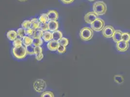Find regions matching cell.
<instances>
[{
    "instance_id": "e575fe53",
    "label": "cell",
    "mask_w": 130,
    "mask_h": 97,
    "mask_svg": "<svg viewBox=\"0 0 130 97\" xmlns=\"http://www.w3.org/2000/svg\"><path fill=\"white\" fill-rule=\"evenodd\" d=\"M19 1L21 2H26L28 0H18Z\"/></svg>"
},
{
    "instance_id": "5bb4252c",
    "label": "cell",
    "mask_w": 130,
    "mask_h": 97,
    "mask_svg": "<svg viewBox=\"0 0 130 97\" xmlns=\"http://www.w3.org/2000/svg\"><path fill=\"white\" fill-rule=\"evenodd\" d=\"M31 28L34 30L38 29L40 28L41 22L37 18H33L31 20Z\"/></svg>"
},
{
    "instance_id": "44dd1931",
    "label": "cell",
    "mask_w": 130,
    "mask_h": 97,
    "mask_svg": "<svg viewBox=\"0 0 130 97\" xmlns=\"http://www.w3.org/2000/svg\"><path fill=\"white\" fill-rule=\"evenodd\" d=\"M22 40L21 38H17L13 42V45L15 48H19L22 46Z\"/></svg>"
},
{
    "instance_id": "484cf974",
    "label": "cell",
    "mask_w": 130,
    "mask_h": 97,
    "mask_svg": "<svg viewBox=\"0 0 130 97\" xmlns=\"http://www.w3.org/2000/svg\"><path fill=\"white\" fill-rule=\"evenodd\" d=\"M25 47L27 54L29 55L35 54V47H34L32 45H29Z\"/></svg>"
},
{
    "instance_id": "4dcf8cb0",
    "label": "cell",
    "mask_w": 130,
    "mask_h": 97,
    "mask_svg": "<svg viewBox=\"0 0 130 97\" xmlns=\"http://www.w3.org/2000/svg\"><path fill=\"white\" fill-rule=\"evenodd\" d=\"M34 30L32 28H30L27 29H25V33H26V35L28 36H32L34 33Z\"/></svg>"
},
{
    "instance_id": "277c9868",
    "label": "cell",
    "mask_w": 130,
    "mask_h": 97,
    "mask_svg": "<svg viewBox=\"0 0 130 97\" xmlns=\"http://www.w3.org/2000/svg\"><path fill=\"white\" fill-rule=\"evenodd\" d=\"M90 26L93 31L100 32L103 30V28L105 27V22L103 20L98 18L90 24Z\"/></svg>"
},
{
    "instance_id": "603a6c76",
    "label": "cell",
    "mask_w": 130,
    "mask_h": 97,
    "mask_svg": "<svg viewBox=\"0 0 130 97\" xmlns=\"http://www.w3.org/2000/svg\"><path fill=\"white\" fill-rule=\"evenodd\" d=\"M17 34L18 36H19L21 38H24L25 36H26V33H25V29H24L23 28H20L17 30Z\"/></svg>"
},
{
    "instance_id": "2e32d148",
    "label": "cell",
    "mask_w": 130,
    "mask_h": 97,
    "mask_svg": "<svg viewBox=\"0 0 130 97\" xmlns=\"http://www.w3.org/2000/svg\"><path fill=\"white\" fill-rule=\"evenodd\" d=\"M53 39L55 41H59L60 40L63 38V34L60 31L57 30L52 33Z\"/></svg>"
},
{
    "instance_id": "1f68e13d",
    "label": "cell",
    "mask_w": 130,
    "mask_h": 97,
    "mask_svg": "<svg viewBox=\"0 0 130 97\" xmlns=\"http://www.w3.org/2000/svg\"><path fill=\"white\" fill-rule=\"evenodd\" d=\"M42 53V48L41 46L35 47V54L36 55Z\"/></svg>"
},
{
    "instance_id": "52a82bcc",
    "label": "cell",
    "mask_w": 130,
    "mask_h": 97,
    "mask_svg": "<svg viewBox=\"0 0 130 97\" xmlns=\"http://www.w3.org/2000/svg\"><path fill=\"white\" fill-rule=\"evenodd\" d=\"M97 15L94 12H89L86 14L84 17L85 22L88 24H91L92 22L96 20L98 18Z\"/></svg>"
},
{
    "instance_id": "ac0fdd59",
    "label": "cell",
    "mask_w": 130,
    "mask_h": 97,
    "mask_svg": "<svg viewBox=\"0 0 130 97\" xmlns=\"http://www.w3.org/2000/svg\"><path fill=\"white\" fill-rule=\"evenodd\" d=\"M32 45L34 47L40 46L43 44V40L41 38H33Z\"/></svg>"
},
{
    "instance_id": "9a60e30c",
    "label": "cell",
    "mask_w": 130,
    "mask_h": 97,
    "mask_svg": "<svg viewBox=\"0 0 130 97\" xmlns=\"http://www.w3.org/2000/svg\"><path fill=\"white\" fill-rule=\"evenodd\" d=\"M42 39L46 42H49L53 39V35L50 31H47L44 33Z\"/></svg>"
},
{
    "instance_id": "4316f807",
    "label": "cell",
    "mask_w": 130,
    "mask_h": 97,
    "mask_svg": "<svg viewBox=\"0 0 130 97\" xmlns=\"http://www.w3.org/2000/svg\"><path fill=\"white\" fill-rule=\"evenodd\" d=\"M59 42L60 45L65 46V47H67L69 43V39L67 38H62L59 41Z\"/></svg>"
},
{
    "instance_id": "ffe728a7",
    "label": "cell",
    "mask_w": 130,
    "mask_h": 97,
    "mask_svg": "<svg viewBox=\"0 0 130 97\" xmlns=\"http://www.w3.org/2000/svg\"><path fill=\"white\" fill-rule=\"evenodd\" d=\"M43 31L41 29H38L34 30V33L32 35L33 38H41L43 35Z\"/></svg>"
},
{
    "instance_id": "d6a6232c",
    "label": "cell",
    "mask_w": 130,
    "mask_h": 97,
    "mask_svg": "<svg viewBox=\"0 0 130 97\" xmlns=\"http://www.w3.org/2000/svg\"><path fill=\"white\" fill-rule=\"evenodd\" d=\"M44 55L42 53H40L39 54H37L36 55V59L38 61H41V60L43 58Z\"/></svg>"
},
{
    "instance_id": "30bf717a",
    "label": "cell",
    "mask_w": 130,
    "mask_h": 97,
    "mask_svg": "<svg viewBox=\"0 0 130 97\" xmlns=\"http://www.w3.org/2000/svg\"><path fill=\"white\" fill-rule=\"evenodd\" d=\"M48 25L50 32L56 31L59 28V23L56 21H50L48 22Z\"/></svg>"
},
{
    "instance_id": "8992f818",
    "label": "cell",
    "mask_w": 130,
    "mask_h": 97,
    "mask_svg": "<svg viewBox=\"0 0 130 97\" xmlns=\"http://www.w3.org/2000/svg\"><path fill=\"white\" fill-rule=\"evenodd\" d=\"M114 27L111 25L106 26L103 28V35L104 38H112L114 35L115 32Z\"/></svg>"
},
{
    "instance_id": "6da1fadb",
    "label": "cell",
    "mask_w": 130,
    "mask_h": 97,
    "mask_svg": "<svg viewBox=\"0 0 130 97\" xmlns=\"http://www.w3.org/2000/svg\"><path fill=\"white\" fill-rule=\"evenodd\" d=\"M93 10L98 16L103 15L107 11V6L103 1H97L93 5Z\"/></svg>"
},
{
    "instance_id": "e0dca14e",
    "label": "cell",
    "mask_w": 130,
    "mask_h": 97,
    "mask_svg": "<svg viewBox=\"0 0 130 97\" xmlns=\"http://www.w3.org/2000/svg\"><path fill=\"white\" fill-rule=\"evenodd\" d=\"M32 42L33 39L28 36H25L22 38V42L25 47L32 45Z\"/></svg>"
},
{
    "instance_id": "7a4b0ae2",
    "label": "cell",
    "mask_w": 130,
    "mask_h": 97,
    "mask_svg": "<svg viewBox=\"0 0 130 97\" xmlns=\"http://www.w3.org/2000/svg\"><path fill=\"white\" fill-rule=\"evenodd\" d=\"M93 30L89 27L83 28L80 32V36L84 41H88L92 39L93 37Z\"/></svg>"
},
{
    "instance_id": "836d02e7",
    "label": "cell",
    "mask_w": 130,
    "mask_h": 97,
    "mask_svg": "<svg viewBox=\"0 0 130 97\" xmlns=\"http://www.w3.org/2000/svg\"><path fill=\"white\" fill-rule=\"evenodd\" d=\"M63 4H71L72 3H73L74 0H60Z\"/></svg>"
},
{
    "instance_id": "8fae6325",
    "label": "cell",
    "mask_w": 130,
    "mask_h": 97,
    "mask_svg": "<svg viewBox=\"0 0 130 97\" xmlns=\"http://www.w3.org/2000/svg\"><path fill=\"white\" fill-rule=\"evenodd\" d=\"M49 18V21H56L58 18V13L56 10H50L47 13Z\"/></svg>"
},
{
    "instance_id": "d590c367",
    "label": "cell",
    "mask_w": 130,
    "mask_h": 97,
    "mask_svg": "<svg viewBox=\"0 0 130 97\" xmlns=\"http://www.w3.org/2000/svg\"><path fill=\"white\" fill-rule=\"evenodd\" d=\"M88 1H91V2H93V1H95V0H88Z\"/></svg>"
},
{
    "instance_id": "3957f363",
    "label": "cell",
    "mask_w": 130,
    "mask_h": 97,
    "mask_svg": "<svg viewBox=\"0 0 130 97\" xmlns=\"http://www.w3.org/2000/svg\"><path fill=\"white\" fill-rule=\"evenodd\" d=\"M12 53L15 57L18 59H24L26 57L27 54L26 47L23 46L19 48L13 47Z\"/></svg>"
},
{
    "instance_id": "cb8c5ba5",
    "label": "cell",
    "mask_w": 130,
    "mask_h": 97,
    "mask_svg": "<svg viewBox=\"0 0 130 97\" xmlns=\"http://www.w3.org/2000/svg\"><path fill=\"white\" fill-rule=\"evenodd\" d=\"M122 40L127 42L130 41V34L128 32H123L122 35Z\"/></svg>"
},
{
    "instance_id": "7402d4cb",
    "label": "cell",
    "mask_w": 130,
    "mask_h": 97,
    "mask_svg": "<svg viewBox=\"0 0 130 97\" xmlns=\"http://www.w3.org/2000/svg\"><path fill=\"white\" fill-rule=\"evenodd\" d=\"M114 81L119 84H121L124 82V78L121 75H116L114 76Z\"/></svg>"
},
{
    "instance_id": "5b68a950",
    "label": "cell",
    "mask_w": 130,
    "mask_h": 97,
    "mask_svg": "<svg viewBox=\"0 0 130 97\" xmlns=\"http://www.w3.org/2000/svg\"><path fill=\"white\" fill-rule=\"evenodd\" d=\"M46 83L43 79H38L35 81L33 84L34 90L38 93L43 92L46 88Z\"/></svg>"
},
{
    "instance_id": "f546056e",
    "label": "cell",
    "mask_w": 130,
    "mask_h": 97,
    "mask_svg": "<svg viewBox=\"0 0 130 97\" xmlns=\"http://www.w3.org/2000/svg\"><path fill=\"white\" fill-rule=\"evenodd\" d=\"M66 50H67L66 47H65V46H62V45H60L58 47L57 51V52H58V53L59 54H64V53H66Z\"/></svg>"
},
{
    "instance_id": "f1b7e54d",
    "label": "cell",
    "mask_w": 130,
    "mask_h": 97,
    "mask_svg": "<svg viewBox=\"0 0 130 97\" xmlns=\"http://www.w3.org/2000/svg\"><path fill=\"white\" fill-rule=\"evenodd\" d=\"M40 97H54V95L52 92L45 91L41 94Z\"/></svg>"
},
{
    "instance_id": "d6986e66",
    "label": "cell",
    "mask_w": 130,
    "mask_h": 97,
    "mask_svg": "<svg viewBox=\"0 0 130 97\" xmlns=\"http://www.w3.org/2000/svg\"><path fill=\"white\" fill-rule=\"evenodd\" d=\"M39 21L41 23H46L49 22L47 13H43L39 18Z\"/></svg>"
},
{
    "instance_id": "7c38bea8",
    "label": "cell",
    "mask_w": 130,
    "mask_h": 97,
    "mask_svg": "<svg viewBox=\"0 0 130 97\" xmlns=\"http://www.w3.org/2000/svg\"><path fill=\"white\" fill-rule=\"evenodd\" d=\"M122 32L120 30H116L113 36V39L116 43H118L122 40Z\"/></svg>"
},
{
    "instance_id": "4fadbf2b",
    "label": "cell",
    "mask_w": 130,
    "mask_h": 97,
    "mask_svg": "<svg viewBox=\"0 0 130 97\" xmlns=\"http://www.w3.org/2000/svg\"><path fill=\"white\" fill-rule=\"evenodd\" d=\"M6 36H7V38L9 40L12 41H14L17 38L18 34H17V32H16L15 31L10 30L7 33Z\"/></svg>"
},
{
    "instance_id": "9c48e42d",
    "label": "cell",
    "mask_w": 130,
    "mask_h": 97,
    "mask_svg": "<svg viewBox=\"0 0 130 97\" xmlns=\"http://www.w3.org/2000/svg\"><path fill=\"white\" fill-rule=\"evenodd\" d=\"M59 45V41L52 40L48 43L47 45V47L51 51H56L57 50Z\"/></svg>"
},
{
    "instance_id": "d4e9b609",
    "label": "cell",
    "mask_w": 130,
    "mask_h": 97,
    "mask_svg": "<svg viewBox=\"0 0 130 97\" xmlns=\"http://www.w3.org/2000/svg\"><path fill=\"white\" fill-rule=\"evenodd\" d=\"M22 26L24 29H27L31 28V21L25 20L22 23Z\"/></svg>"
},
{
    "instance_id": "83f0119b",
    "label": "cell",
    "mask_w": 130,
    "mask_h": 97,
    "mask_svg": "<svg viewBox=\"0 0 130 97\" xmlns=\"http://www.w3.org/2000/svg\"><path fill=\"white\" fill-rule=\"evenodd\" d=\"M40 29H41L43 32H47L49 30V27L47 23H41L40 24Z\"/></svg>"
},
{
    "instance_id": "ba28073f",
    "label": "cell",
    "mask_w": 130,
    "mask_h": 97,
    "mask_svg": "<svg viewBox=\"0 0 130 97\" xmlns=\"http://www.w3.org/2000/svg\"><path fill=\"white\" fill-rule=\"evenodd\" d=\"M116 47L118 51L120 52H125L129 48V42L121 40L117 43Z\"/></svg>"
}]
</instances>
